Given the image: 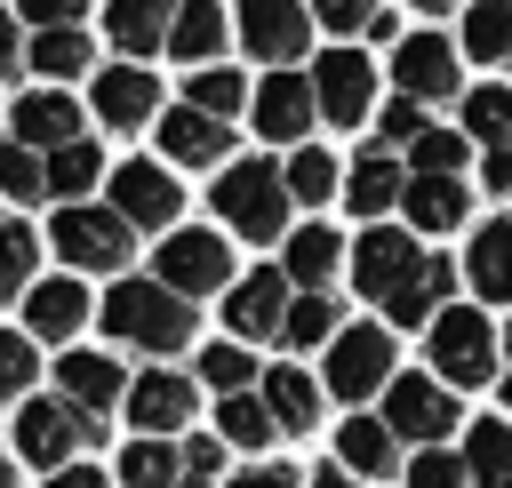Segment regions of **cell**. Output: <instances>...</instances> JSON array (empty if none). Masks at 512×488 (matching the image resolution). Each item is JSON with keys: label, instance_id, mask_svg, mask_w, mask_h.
Instances as JSON below:
<instances>
[{"label": "cell", "instance_id": "cell-41", "mask_svg": "<svg viewBox=\"0 0 512 488\" xmlns=\"http://www.w3.org/2000/svg\"><path fill=\"white\" fill-rule=\"evenodd\" d=\"M0 192H8V200H40V192H48V152L0 144Z\"/></svg>", "mask_w": 512, "mask_h": 488}, {"label": "cell", "instance_id": "cell-20", "mask_svg": "<svg viewBox=\"0 0 512 488\" xmlns=\"http://www.w3.org/2000/svg\"><path fill=\"white\" fill-rule=\"evenodd\" d=\"M152 104H160V80H152V72H136V64L96 72V120H104V128H144Z\"/></svg>", "mask_w": 512, "mask_h": 488}, {"label": "cell", "instance_id": "cell-6", "mask_svg": "<svg viewBox=\"0 0 512 488\" xmlns=\"http://www.w3.org/2000/svg\"><path fill=\"white\" fill-rule=\"evenodd\" d=\"M384 384H392V336L384 328H336V344H328V392L344 408H360Z\"/></svg>", "mask_w": 512, "mask_h": 488}, {"label": "cell", "instance_id": "cell-1", "mask_svg": "<svg viewBox=\"0 0 512 488\" xmlns=\"http://www.w3.org/2000/svg\"><path fill=\"white\" fill-rule=\"evenodd\" d=\"M104 336L128 352H184L192 344V296H176L168 280H120L104 296Z\"/></svg>", "mask_w": 512, "mask_h": 488}, {"label": "cell", "instance_id": "cell-44", "mask_svg": "<svg viewBox=\"0 0 512 488\" xmlns=\"http://www.w3.org/2000/svg\"><path fill=\"white\" fill-rule=\"evenodd\" d=\"M32 392V336L0 328V400H24Z\"/></svg>", "mask_w": 512, "mask_h": 488}, {"label": "cell", "instance_id": "cell-38", "mask_svg": "<svg viewBox=\"0 0 512 488\" xmlns=\"http://www.w3.org/2000/svg\"><path fill=\"white\" fill-rule=\"evenodd\" d=\"M184 104H200V112L232 120V112L248 104V80H240L232 64H200V72H192V88H184Z\"/></svg>", "mask_w": 512, "mask_h": 488}, {"label": "cell", "instance_id": "cell-35", "mask_svg": "<svg viewBox=\"0 0 512 488\" xmlns=\"http://www.w3.org/2000/svg\"><path fill=\"white\" fill-rule=\"evenodd\" d=\"M32 64H40L48 80H72V72H88V64H96V48H88V32H80V24H48V32L32 40Z\"/></svg>", "mask_w": 512, "mask_h": 488}, {"label": "cell", "instance_id": "cell-27", "mask_svg": "<svg viewBox=\"0 0 512 488\" xmlns=\"http://www.w3.org/2000/svg\"><path fill=\"white\" fill-rule=\"evenodd\" d=\"M216 48H224V8H216V0H184V8H176V24H168V56L208 64Z\"/></svg>", "mask_w": 512, "mask_h": 488}, {"label": "cell", "instance_id": "cell-21", "mask_svg": "<svg viewBox=\"0 0 512 488\" xmlns=\"http://www.w3.org/2000/svg\"><path fill=\"white\" fill-rule=\"evenodd\" d=\"M16 144H32V152L80 144V104H72L64 88H32V96L16 104Z\"/></svg>", "mask_w": 512, "mask_h": 488}, {"label": "cell", "instance_id": "cell-49", "mask_svg": "<svg viewBox=\"0 0 512 488\" xmlns=\"http://www.w3.org/2000/svg\"><path fill=\"white\" fill-rule=\"evenodd\" d=\"M32 248H40V232H32V224H0V256H8L16 272H32Z\"/></svg>", "mask_w": 512, "mask_h": 488}, {"label": "cell", "instance_id": "cell-31", "mask_svg": "<svg viewBox=\"0 0 512 488\" xmlns=\"http://www.w3.org/2000/svg\"><path fill=\"white\" fill-rule=\"evenodd\" d=\"M464 472H472V488H512V424H472V440H464Z\"/></svg>", "mask_w": 512, "mask_h": 488}, {"label": "cell", "instance_id": "cell-4", "mask_svg": "<svg viewBox=\"0 0 512 488\" xmlns=\"http://www.w3.org/2000/svg\"><path fill=\"white\" fill-rule=\"evenodd\" d=\"M48 248H56L72 272H120V264H128V216H120V208L64 200L56 224H48Z\"/></svg>", "mask_w": 512, "mask_h": 488}, {"label": "cell", "instance_id": "cell-52", "mask_svg": "<svg viewBox=\"0 0 512 488\" xmlns=\"http://www.w3.org/2000/svg\"><path fill=\"white\" fill-rule=\"evenodd\" d=\"M48 488H112L96 464H64V472H48Z\"/></svg>", "mask_w": 512, "mask_h": 488}, {"label": "cell", "instance_id": "cell-28", "mask_svg": "<svg viewBox=\"0 0 512 488\" xmlns=\"http://www.w3.org/2000/svg\"><path fill=\"white\" fill-rule=\"evenodd\" d=\"M336 296L328 288H304V296H288V320H280V344L288 352H312V344H336Z\"/></svg>", "mask_w": 512, "mask_h": 488}, {"label": "cell", "instance_id": "cell-9", "mask_svg": "<svg viewBox=\"0 0 512 488\" xmlns=\"http://www.w3.org/2000/svg\"><path fill=\"white\" fill-rule=\"evenodd\" d=\"M248 112H256V128H264L272 144H296V136L320 120V96H312V80H304V72L272 64V72L256 80V96H248Z\"/></svg>", "mask_w": 512, "mask_h": 488}, {"label": "cell", "instance_id": "cell-23", "mask_svg": "<svg viewBox=\"0 0 512 488\" xmlns=\"http://www.w3.org/2000/svg\"><path fill=\"white\" fill-rule=\"evenodd\" d=\"M80 320H88V288H80V280H32V296H24V336L64 344Z\"/></svg>", "mask_w": 512, "mask_h": 488}, {"label": "cell", "instance_id": "cell-61", "mask_svg": "<svg viewBox=\"0 0 512 488\" xmlns=\"http://www.w3.org/2000/svg\"><path fill=\"white\" fill-rule=\"evenodd\" d=\"M504 344H512V336H504Z\"/></svg>", "mask_w": 512, "mask_h": 488}, {"label": "cell", "instance_id": "cell-24", "mask_svg": "<svg viewBox=\"0 0 512 488\" xmlns=\"http://www.w3.org/2000/svg\"><path fill=\"white\" fill-rule=\"evenodd\" d=\"M176 8H184V0H112V8H104V32H112L128 56H152V48H168Z\"/></svg>", "mask_w": 512, "mask_h": 488}, {"label": "cell", "instance_id": "cell-40", "mask_svg": "<svg viewBox=\"0 0 512 488\" xmlns=\"http://www.w3.org/2000/svg\"><path fill=\"white\" fill-rule=\"evenodd\" d=\"M200 384H208V392H224V400H232V392H248V384H256L248 344H208V352H200Z\"/></svg>", "mask_w": 512, "mask_h": 488}, {"label": "cell", "instance_id": "cell-3", "mask_svg": "<svg viewBox=\"0 0 512 488\" xmlns=\"http://www.w3.org/2000/svg\"><path fill=\"white\" fill-rule=\"evenodd\" d=\"M104 440V416H88V408H72L64 392L56 400H24L16 408V456L24 464H40V472H64L80 448H96Z\"/></svg>", "mask_w": 512, "mask_h": 488}, {"label": "cell", "instance_id": "cell-22", "mask_svg": "<svg viewBox=\"0 0 512 488\" xmlns=\"http://www.w3.org/2000/svg\"><path fill=\"white\" fill-rule=\"evenodd\" d=\"M448 288H456V272H448L440 256H424V264H416V272L384 296V320H392V328H432V320L448 312V304H440Z\"/></svg>", "mask_w": 512, "mask_h": 488}, {"label": "cell", "instance_id": "cell-45", "mask_svg": "<svg viewBox=\"0 0 512 488\" xmlns=\"http://www.w3.org/2000/svg\"><path fill=\"white\" fill-rule=\"evenodd\" d=\"M408 488H472V472H464V456H448V448H424V456L408 464Z\"/></svg>", "mask_w": 512, "mask_h": 488}, {"label": "cell", "instance_id": "cell-53", "mask_svg": "<svg viewBox=\"0 0 512 488\" xmlns=\"http://www.w3.org/2000/svg\"><path fill=\"white\" fill-rule=\"evenodd\" d=\"M480 184H488V192H512V152H488V160H480Z\"/></svg>", "mask_w": 512, "mask_h": 488}, {"label": "cell", "instance_id": "cell-25", "mask_svg": "<svg viewBox=\"0 0 512 488\" xmlns=\"http://www.w3.org/2000/svg\"><path fill=\"white\" fill-rule=\"evenodd\" d=\"M400 200H408V224H416V232H456L464 208H472V200H464V176H416Z\"/></svg>", "mask_w": 512, "mask_h": 488}, {"label": "cell", "instance_id": "cell-56", "mask_svg": "<svg viewBox=\"0 0 512 488\" xmlns=\"http://www.w3.org/2000/svg\"><path fill=\"white\" fill-rule=\"evenodd\" d=\"M16 288H24V272H16V264H8V256H0V304H8V296H16Z\"/></svg>", "mask_w": 512, "mask_h": 488}, {"label": "cell", "instance_id": "cell-57", "mask_svg": "<svg viewBox=\"0 0 512 488\" xmlns=\"http://www.w3.org/2000/svg\"><path fill=\"white\" fill-rule=\"evenodd\" d=\"M0 488H16V464H8V448H0Z\"/></svg>", "mask_w": 512, "mask_h": 488}, {"label": "cell", "instance_id": "cell-59", "mask_svg": "<svg viewBox=\"0 0 512 488\" xmlns=\"http://www.w3.org/2000/svg\"><path fill=\"white\" fill-rule=\"evenodd\" d=\"M416 8H424V16H440V8H456V0H416Z\"/></svg>", "mask_w": 512, "mask_h": 488}, {"label": "cell", "instance_id": "cell-7", "mask_svg": "<svg viewBox=\"0 0 512 488\" xmlns=\"http://www.w3.org/2000/svg\"><path fill=\"white\" fill-rule=\"evenodd\" d=\"M312 96H320V120H336V128L368 120V112H376V72H368V56H360V48H328V56L312 64Z\"/></svg>", "mask_w": 512, "mask_h": 488}, {"label": "cell", "instance_id": "cell-11", "mask_svg": "<svg viewBox=\"0 0 512 488\" xmlns=\"http://www.w3.org/2000/svg\"><path fill=\"white\" fill-rule=\"evenodd\" d=\"M112 208H120L128 224L160 232V224H176L184 192H176V176H168L160 160H120V168H112Z\"/></svg>", "mask_w": 512, "mask_h": 488}, {"label": "cell", "instance_id": "cell-18", "mask_svg": "<svg viewBox=\"0 0 512 488\" xmlns=\"http://www.w3.org/2000/svg\"><path fill=\"white\" fill-rule=\"evenodd\" d=\"M56 392H64L72 408L104 416L112 400H128V376H120V360H104V352H64V360H56Z\"/></svg>", "mask_w": 512, "mask_h": 488}, {"label": "cell", "instance_id": "cell-13", "mask_svg": "<svg viewBox=\"0 0 512 488\" xmlns=\"http://www.w3.org/2000/svg\"><path fill=\"white\" fill-rule=\"evenodd\" d=\"M240 40H248L264 64H288V56L312 40V8H304V0H240Z\"/></svg>", "mask_w": 512, "mask_h": 488}, {"label": "cell", "instance_id": "cell-50", "mask_svg": "<svg viewBox=\"0 0 512 488\" xmlns=\"http://www.w3.org/2000/svg\"><path fill=\"white\" fill-rule=\"evenodd\" d=\"M80 8H88V0H24V16H32L40 32H48V24H80Z\"/></svg>", "mask_w": 512, "mask_h": 488}, {"label": "cell", "instance_id": "cell-58", "mask_svg": "<svg viewBox=\"0 0 512 488\" xmlns=\"http://www.w3.org/2000/svg\"><path fill=\"white\" fill-rule=\"evenodd\" d=\"M176 488H216V480H200V472H184V480H176Z\"/></svg>", "mask_w": 512, "mask_h": 488}, {"label": "cell", "instance_id": "cell-5", "mask_svg": "<svg viewBox=\"0 0 512 488\" xmlns=\"http://www.w3.org/2000/svg\"><path fill=\"white\" fill-rule=\"evenodd\" d=\"M432 376H440L448 392L496 376V328H488L472 304H448V312L432 320Z\"/></svg>", "mask_w": 512, "mask_h": 488}, {"label": "cell", "instance_id": "cell-16", "mask_svg": "<svg viewBox=\"0 0 512 488\" xmlns=\"http://www.w3.org/2000/svg\"><path fill=\"white\" fill-rule=\"evenodd\" d=\"M192 376H168V368H152V376H136L128 384V424H144L152 440H168L176 424H192Z\"/></svg>", "mask_w": 512, "mask_h": 488}, {"label": "cell", "instance_id": "cell-60", "mask_svg": "<svg viewBox=\"0 0 512 488\" xmlns=\"http://www.w3.org/2000/svg\"><path fill=\"white\" fill-rule=\"evenodd\" d=\"M504 400H512V376H504Z\"/></svg>", "mask_w": 512, "mask_h": 488}, {"label": "cell", "instance_id": "cell-12", "mask_svg": "<svg viewBox=\"0 0 512 488\" xmlns=\"http://www.w3.org/2000/svg\"><path fill=\"white\" fill-rule=\"evenodd\" d=\"M392 80H400V96H416V104L456 96V40H440V32H408V40L392 48Z\"/></svg>", "mask_w": 512, "mask_h": 488}, {"label": "cell", "instance_id": "cell-48", "mask_svg": "<svg viewBox=\"0 0 512 488\" xmlns=\"http://www.w3.org/2000/svg\"><path fill=\"white\" fill-rule=\"evenodd\" d=\"M184 472L216 480V472H224V432H192V440H184Z\"/></svg>", "mask_w": 512, "mask_h": 488}, {"label": "cell", "instance_id": "cell-55", "mask_svg": "<svg viewBox=\"0 0 512 488\" xmlns=\"http://www.w3.org/2000/svg\"><path fill=\"white\" fill-rule=\"evenodd\" d=\"M304 488H360V472H344V464H320Z\"/></svg>", "mask_w": 512, "mask_h": 488}, {"label": "cell", "instance_id": "cell-17", "mask_svg": "<svg viewBox=\"0 0 512 488\" xmlns=\"http://www.w3.org/2000/svg\"><path fill=\"white\" fill-rule=\"evenodd\" d=\"M224 120L216 112H200V104H176V112H160V152L176 160V168H216L224 160Z\"/></svg>", "mask_w": 512, "mask_h": 488}, {"label": "cell", "instance_id": "cell-54", "mask_svg": "<svg viewBox=\"0 0 512 488\" xmlns=\"http://www.w3.org/2000/svg\"><path fill=\"white\" fill-rule=\"evenodd\" d=\"M16 64H24V32H16V24H8V16H0V80H8V72H16Z\"/></svg>", "mask_w": 512, "mask_h": 488}, {"label": "cell", "instance_id": "cell-15", "mask_svg": "<svg viewBox=\"0 0 512 488\" xmlns=\"http://www.w3.org/2000/svg\"><path fill=\"white\" fill-rule=\"evenodd\" d=\"M416 264H424V256H416V240H408V232H360V248H352V288L384 304Z\"/></svg>", "mask_w": 512, "mask_h": 488}, {"label": "cell", "instance_id": "cell-8", "mask_svg": "<svg viewBox=\"0 0 512 488\" xmlns=\"http://www.w3.org/2000/svg\"><path fill=\"white\" fill-rule=\"evenodd\" d=\"M384 424L400 432V440H440L448 424H456V392L440 384V376H392L384 384Z\"/></svg>", "mask_w": 512, "mask_h": 488}, {"label": "cell", "instance_id": "cell-32", "mask_svg": "<svg viewBox=\"0 0 512 488\" xmlns=\"http://www.w3.org/2000/svg\"><path fill=\"white\" fill-rule=\"evenodd\" d=\"M344 192H352V208H360V216H376V208H392L408 184H400V160H392V152H360V160H352V176H344Z\"/></svg>", "mask_w": 512, "mask_h": 488}, {"label": "cell", "instance_id": "cell-29", "mask_svg": "<svg viewBox=\"0 0 512 488\" xmlns=\"http://www.w3.org/2000/svg\"><path fill=\"white\" fill-rule=\"evenodd\" d=\"M472 288L488 304H512V224H480L472 232Z\"/></svg>", "mask_w": 512, "mask_h": 488}, {"label": "cell", "instance_id": "cell-43", "mask_svg": "<svg viewBox=\"0 0 512 488\" xmlns=\"http://www.w3.org/2000/svg\"><path fill=\"white\" fill-rule=\"evenodd\" d=\"M408 160H416V176H456V168H464V136H440V128H424V136L408 144Z\"/></svg>", "mask_w": 512, "mask_h": 488}, {"label": "cell", "instance_id": "cell-34", "mask_svg": "<svg viewBox=\"0 0 512 488\" xmlns=\"http://www.w3.org/2000/svg\"><path fill=\"white\" fill-rule=\"evenodd\" d=\"M176 480H184V448H168L152 432L120 456V488H176Z\"/></svg>", "mask_w": 512, "mask_h": 488}, {"label": "cell", "instance_id": "cell-26", "mask_svg": "<svg viewBox=\"0 0 512 488\" xmlns=\"http://www.w3.org/2000/svg\"><path fill=\"white\" fill-rule=\"evenodd\" d=\"M336 256H344V232H328V224H296L288 232V280L296 288H328V272H336Z\"/></svg>", "mask_w": 512, "mask_h": 488}, {"label": "cell", "instance_id": "cell-33", "mask_svg": "<svg viewBox=\"0 0 512 488\" xmlns=\"http://www.w3.org/2000/svg\"><path fill=\"white\" fill-rule=\"evenodd\" d=\"M216 432H224V448H272L280 440V416L264 408V392H232L224 416H216Z\"/></svg>", "mask_w": 512, "mask_h": 488}, {"label": "cell", "instance_id": "cell-30", "mask_svg": "<svg viewBox=\"0 0 512 488\" xmlns=\"http://www.w3.org/2000/svg\"><path fill=\"white\" fill-rule=\"evenodd\" d=\"M264 408L280 416V432L296 440L312 416H320V384L312 376H296V368H264Z\"/></svg>", "mask_w": 512, "mask_h": 488}, {"label": "cell", "instance_id": "cell-36", "mask_svg": "<svg viewBox=\"0 0 512 488\" xmlns=\"http://www.w3.org/2000/svg\"><path fill=\"white\" fill-rule=\"evenodd\" d=\"M464 136H480L488 152H512V88H472L464 96Z\"/></svg>", "mask_w": 512, "mask_h": 488}, {"label": "cell", "instance_id": "cell-19", "mask_svg": "<svg viewBox=\"0 0 512 488\" xmlns=\"http://www.w3.org/2000/svg\"><path fill=\"white\" fill-rule=\"evenodd\" d=\"M336 464L360 472V480H384V472L400 464V432H392L384 416H360V408H352V416L336 424Z\"/></svg>", "mask_w": 512, "mask_h": 488}, {"label": "cell", "instance_id": "cell-51", "mask_svg": "<svg viewBox=\"0 0 512 488\" xmlns=\"http://www.w3.org/2000/svg\"><path fill=\"white\" fill-rule=\"evenodd\" d=\"M224 488H304V480H296L288 464H248V472H240V480H224Z\"/></svg>", "mask_w": 512, "mask_h": 488}, {"label": "cell", "instance_id": "cell-10", "mask_svg": "<svg viewBox=\"0 0 512 488\" xmlns=\"http://www.w3.org/2000/svg\"><path fill=\"white\" fill-rule=\"evenodd\" d=\"M224 272H232L224 232H168V240H160V280H168L176 296H216Z\"/></svg>", "mask_w": 512, "mask_h": 488}, {"label": "cell", "instance_id": "cell-46", "mask_svg": "<svg viewBox=\"0 0 512 488\" xmlns=\"http://www.w3.org/2000/svg\"><path fill=\"white\" fill-rule=\"evenodd\" d=\"M376 136H384V144H416V136H424V104H416V96L384 104V112H376Z\"/></svg>", "mask_w": 512, "mask_h": 488}, {"label": "cell", "instance_id": "cell-14", "mask_svg": "<svg viewBox=\"0 0 512 488\" xmlns=\"http://www.w3.org/2000/svg\"><path fill=\"white\" fill-rule=\"evenodd\" d=\"M288 320V272H248L224 288V328L232 336H280Z\"/></svg>", "mask_w": 512, "mask_h": 488}, {"label": "cell", "instance_id": "cell-42", "mask_svg": "<svg viewBox=\"0 0 512 488\" xmlns=\"http://www.w3.org/2000/svg\"><path fill=\"white\" fill-rule=\"evenodd\" d=\"M280 176H288V192H296V200H328V192H336V160H328L320 144H296Z\"/></svg>", "mask_w": 512, "mask_h": 488}, {"label": "cell", "instance_id": "cell-37", "mask_svg": "<svg viewBox=\"0 0 512 488\" xmlns=\"http://www.w3.org/2000/svg\"><path fill=\"white\" fill-rule=\"evenodd\" d=\"M464 48H472L480 64H504V56H512V0H480V8L464 16Z\"/></svg>", "mask_w": 512, "mask_h": 488}, {"label": "cell", "instance_id": "cell-2", "mask_svg": "<svg viewBox=\"0 0 512 488\" xmlns=\"http://www.w3.org/2000/svg\"><path fill=\"white\" fill-rule=\"evenodd\" d=\"M288 176L272 168V160H224V176H216V216H224V232H240V240H280V224H288Z\"/></svg>", "mask_w": 512, "mask_h": 488}, {"label": "cell", "instance_id": "cell-47", "mask_svg": "<svg viewBox=\"0 0 512 488\" xmlns=\"http://www.w3.org/2000/svg\"><path fill=\"white\" fill-rule=\"evenodd\" d=\"M376 8H384V0H312V16H320L328 32H368Z\"/></svg>", "mask_w": 512, "mask_h": 488}, {"label": "cell", "instance_id": "cell-39", "mask_svg": "<svg viewBox=\"0 0 512 488\" xmlns=\"http://www.w3.org/2000/svg\"><path fill=\"white\" fill-rule=\"evenodd\" d=\"M96 168H104V152H96L88 136H80V144H56V152H48V192H56V200H80V192L96 184Z\"/></svg>", "mask_w": 512, "mask_h": 488}]
</instances>
